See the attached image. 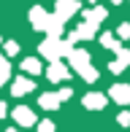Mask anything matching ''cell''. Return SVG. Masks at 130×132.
<instances>
[{
	"instance_id": "cell-1",
	"label": "cell",
	"mask_w": 130,
	"mask_h": 132,
	"mask_svg": "<svg viewBox=\"0 0 130 132\" xmlns=\"http://www.w3.org/2000/svg\"><path fill=\"white\" fill-rule=\"evenodd\" d=\"M57 11H60V16H68V14H73V11H76V3H73V0H60Z\"/></svg>"
},
{
	"instance_id": "cell-2",
	"label": "cell",
	"mask_w": 130,
	"mask_h": 132,
	"mask_svg": "<svg viewBox=\"0 0 130 132\" xmlns=\"http://www.w3.org/2000/svg\"><path fill=\"white\" fill-rule=\"evenodd\" d=\"M114 97L125 103V100H130V89H127V86H117V89H114Z\"/></svg>"
},
{
	"instance_id": "cell-3",
	"label": "cell",
	"mask_w": 130,
	"mask_h": 132,
	"mask_svg": "<svg viewBox=\"0 0 130 132\" xmlns=\"http://www.w3.org/2000/svg\"><path fill=\"white\" fill-rule=\"evenodd\" d=\"M114 3H119V0H114Z\"/></svg>"
}]
</instances>
